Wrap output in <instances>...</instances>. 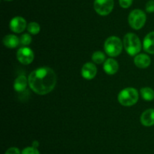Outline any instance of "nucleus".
Masks as SVG:
<instances>
[{
	"label": "nucleus",
	"mask_w": 154,
	"mask_h": 154,
	"mask_svg": "<svg viewBox=\"0 0 154 154\" xmlns=\"http://www.w3.org/2000/svg\"><path fill=\"white\" fill-rule=\"evenodd\" d=\"M146 11L148 13H153L154 12V0H150L146 4Z\"/></svg>",
	"instance_id": "4be33fe9"
},
{
	"label": "nucleus",
	"mask_w": 154,
	"mask_h": 154,
	"mask_svg": "<svg viewBox=\"0 0 154 154\" xmlns=\"http://www.w3.org/2000/svg\"><path fill=\"white\" fill-rule=\"evenodd\" d=\"M40 25L36 22H31L27 26V30L32 35H37L40 32Z\"/></svg>",
	"instance_id": "a211bd4d"
},
{
	"label": "nucleus",
	"mask_w": 154,
	"mask_h": 154,
	"mask_svg": "<svg viewBox=\"0 0 154 154\" xmlns=\"http://www.w3.org/2000/svg\"><path fill=\"white\" fill-rule=\"evenodd\" d=\"M132 1L133 0H119V3L123 8H128L132 5Z\"/></svg>",
	"instance_id": "412c9836"
},
{
	"label": "nucleus",
	"mask_w": 154,
	"mask_h": 154,
	"mask_svg": "<svg viewBox=\"0 0 154 154\" xmlns=\"http://www.w3.org/2000/svg\"><path fill=\"white\" fill-rule=\"evenodd\" d=\"M21 154H40V152L38 150L37 148H35L33 146H28L23 149Z\"/></svg>",
	"instance_id": "aec40b11"
},
{
	"label": "nucleus",
	"mask_w": 154,
	"mask_h": 154,
	"mask_svg": "<svg viewBox=\"0 0 154 154\" xmlns=\"http://www.w3.org/2000/svg\"><path fill=\"white\" fill-rule=\"evenodd\" d=\"M141 122L147 127L154 125V109H148L141 114Z\"/></svg>",
	"instance_id": "f8f14e48"
},
{
	"label": "nucleus",
	"mask_w": 154,
	"mask_h": 154,
	"mask_svg": "<svg viewBox=\"0 0 154 154\" xmlns=\"http://www.w3.org/2000/svg\"><path fill=\"white\" fill-rule=\"evenodd\" d=\"M114 0H95L94 9L96 13L102 16H106L114 8Z\"/></svg>",
	"instance_id": "423d86ee"
},
{
	"label": "nucleus",
	"mask_w": 154,
	"mask_h": 154,
	"mask_svg": "<svg viewBox=\"0 0 154 154\" xmlns=\"http://www.w3.org/2000/svg\"><path fill=\"white\" fill-rule=\"evenodd\" d=\"M38 146H39L38 141H37V140H35V141H33L32 146H33V147H35V148H37Z\"/></svg>",
	"instance_id": "b1692460"
},
{
	"label": "nucleus",
	"mask_w": 154,
	"mask_h": 154,
	"mask_svg": "<svg viewBox=\"0 0 154 154\" xmlns=\"http://www.w3.org/2000/svg\"><path fill=\"white\" fill-rule=\"evenodd\" d=\"M104 70L108 75H114L118 71L119 64L116 60L113 58H108L104 63Z\"/></svg>",
	"instance_id": "9b49d317"
},
{
	"label": "nucleus",
	"mask_w": 154,
	"mask_h": 154,
	"mask_svg": "<svg viewBox=\"0 0 154 154\" xmlns=\"http://www.w3.org/2000/svg\"><path fill=\"white\" fill-rule=\"evenodd\" d=\"M97 73L96 66L93 63H86L81 69V75L84 79L87 80L93 79L95 78Z\"/></svg>",
	"instance_id": "1a4fd4ad"
},
{
	"label": "nucleus",
	"mask_w": 154,
	"mask_h": 154,
	"mask_svg": "<svg viewBox=\"0 0 154 154\" xmlns=\"http://www.w3.org/2000/svg\"><path fill=\"white\" fill-rule=\"evenodd\" d=\"M57 75L50 67H40L33 70L28 78L29 87L35 93L45 95L54 90L57 84Z\"/></svg>",
	"instance_id": "f257e3e1"
},
{
	"label": "nucleus",
	"mask_w": 154,
	"mask_h": 154,
	"mask_svg": "<svg viewBox=\"0 0 154 154\" xmlns=\"http://www.w3.org/2000/svg\"><path fill=\"white\" fill-rule=\"evenodd\" d=\"M140 92H141V95L142 98L145 101H151L154 99V91L151 88H142L140 90Z\"/></svg>",
	"instance_id": "dca6fc26"
},
{
	"label": "nucleus",
	"mask_w": 154,
	"mask_h": 154,
	"mask_svg": "<svg viewBox=\"0 0 154 154\" xmlns=\"http://www.w3.org/2000/svg\"><path fill=\"white\" fill-rule=\"evenodd\" d=\"M105 59L106 57H105V54L100 51H95L92 55V60L95 63H97V64H101V63H104L105 61Z\"/></svg>",
	"instance_id": "f3484780"
},
{
	"label": "nucleus",
	"mask_w": 154,
	"mask_h": 154,
	"mask_svg": "<svg viewBox=\"0 0 154 154\" xmlns=\"http://www.w3.org/2000/svg\"><path fill=\"white\" fill-rule=\"evenodd\" d=\"M129 24L134 30H140L144 26L147 20L145 13L141 9L132 11L129 15Z\"/></svg>",
	"instance_id": "39448f33"
},
{
	"label": "nucleus",
	"mask_w": 154,
	"mask_h": 154,
	"mask_svg": "<svg viewBox=\"0 0 154 154\" xmlns=\"http://www.w3.org/2000/svg\"><path fill=\"white\" fill-rule=\"evenodd\" d=\"M32 42V37L28 33H24L20 38V43L22 45H29Z\"/></svg>",
	"instance_id": "6ab92c4d"
},
{
	"label": "nucleus",
	"mask_w": 154,
	"mask_h": 154,
	"mask_svg": "<svg viewBox=\"0 0 154 154\" xmlns=\"http://www.w3.org/2000/svg\"><path fill=\"white\" fill-rule=\"evenodd\" d=\"M27 83H29V82L25 75H20L15 79L14 83V88L16 91L22 92L26 88Z\"/></svg>",
	"instance_id": "4468645a"
},
{
	"label": "nucleus",
	"mask_w": 154,
	"mask_h": 154,
	"mask_svg": "<svg viewBox=\"0 0 154 154\" xmlns=\"http://www.w3.org/2000/svg\"><path fill=\"white\" fill-rule=\"evenodd\" d=\"M104 48L108 55L111 57H117L122 52L123 43L117 36H111L105 42Z\"/></svg>",
	"instance_id": "20e7f679"
},
{
	"label": "nucleus",
	"mask_w": 154,
	"mask_h": 154,
	"mask_svg": "<svg viewBox=\"0 0 154 154\" xmlns=\"http://www.w3.org/2000/svg\"><path fill=\"white\" fill-rule=\"evenodd\" d=\"M17 58L23 64L28 65L34 60V53L28 47H22L17 52Z\"/></svg>",
	"instance_id": "0eeeda50"
},
{
	"label": "nucleus",
	"mask_w": 154,
	"mask_h": 154,
	"mask_svg": "<svg viewBox=\"0 0 154 154\" xmlns=\"http://www.w3.org/2000/svg\"><path fill=\"white\" fill-rule=\"evenodd\" d=\"M138 101V92L135 88H126L123 89L118 95V101L121 105L130 107Z\"/></svg>",
	"instance_id": "7ed1b4c3"
},
{
	"label": "nucleus",
	"mask_w": 154,
	"mask_h": 154,
	"mask_svg": "<svg viewBox=\"0 0 154 154\" xmlns=\"http://www.w3.org/2000/svg\"><path fill=\"white\" fill-rule=\"evenodd\" d=\"M123 45L126 52L130 56L137 55L141 50V41L135 33H129L124 36Z\"/></svg>",
	"instance_id": "f03ea898"
},
{
	"label": "nucleus",
	"mask_w": 154,
	"mask_h": 154,
	"mask_svg": "<svg viewBox=\"0 0 154 154\" xmlns=\"http://www.w3.org/2000/svg\"><path fill=\"white\" fill-rule=\"evenodd\" d=\"M5 1H12V0H5Z\"/></svg>",
	"instance_id": "393cba45"
},
{
	"label": "nucleus",
	"mask_w": 154,
	"mask_h": 154,
	"mask_svg": "<svg viewBox=\"0 0 154 154\" xmlns=\"http://www.w3.org/2000/svg\"><path fill=\"white\" fill-rule=\"evenodd\" d=\"M143 48L147 53L154 54V31L149 33L144 37Z\"/></svg>",
	"instance_id": "ddd939ff"
},
{
	"label": "nucleus",
	"mask_w": 154,
	"mask_h": 154,
	"mask_svg": "<svg viewBox=\"0 0 154 154\" xmlns=\"http://www.w3.org/2000/svg\"><path fill=\"white\" fill-rule=\"evenodd\" d=\"M20 39L15 35H7L3 39V44L8 48H14L19 45Z\"/></svg>",
	"instance_id": "2eb2a0df"
},
{
	"label": "nucleus",
	"mask_w": 154,
	"mask_h": 154,
	"mask_svg": "<svg viewBox=\"0 0 154 154\" xmlns=\"http://www.w3.org/2000/svg\"><path fill=\"white\" fill-rule=\"evenodd\" d=\"M134 63H135V66L144 69L150 66L151 63V60L147 54H139L135 56V59H134Z\"/></svg>",
	"instance_id": "9d476101"
},
{
	"label": "nucleus",
	"mask_w": 154,
	"mask_h": 154,
	"mask_svg": "<svg viewBox=\"0 0 154 154\" xmlns=\"http://www.w3.org/2000/svg\"><path fill=\"white\" fill-rule=\"evenodd\" d=\"M10 29L16 33H20L24 31L26 27V21L23 18L20 16L14 17L10 21Z\"/></svg>",
	"instance_id": "6e6552de"
},
{
	"label": "nucleus",
	"mask_w": 154,
	"mask_h": 154,
	"mask_svg": "<svg viewBox=\"0 0 154 154\" xmlns=\"http://www.w3.org/2000/svg\"><path fill=\"white\" fill-rule=\"evenodd\" d=\"M5 154H21L20 151L17 147H10L7 149Z\"/></svg>",
	"instance_id": "5701e85b"
}]
</instances>
